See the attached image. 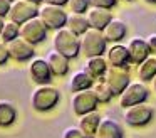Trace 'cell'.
Listing matches in <instances>:
<instances>
[{"instance_id": "obj_18", "label": "cell", "mask_w": 156, "mask_h": 138, "mask_svg": "<svg viewBox=\"0 0 156 138\" xmlns=\"http://www.w3.org/2000/svg\"><path fill=\"white\" fill-rule=\"evenodd\" d=\"M104 32V37L108 39V42H121L122 39L126 37V34H128V27H126V24L122 22V20L119 19H112L111 22L106 25V29L102 30Z\"/></svg>"}, {"instance_id": "obj_31", "label": "cell", "mask_w": 156, "mask_h": 138, "mask_svg": "<svg viewBox=\"0 0 156 138\" xmlns=\"http://www.w3.org/2000/svg\"><path fill=\"white\" fill-rule=\"evenodd\" d=\"M10 5H12L10 0H0V15L2 17L9 15V12H10Z\"/></svg>"}, {"instance_id": "obj_25", "label": "cell", "mask_w": 156, "mask_h": 138, "mask_svg": "<svg viewBox=\"0 0 156 138\" xmlns=\"http://www.w3.org/2000/svg\"><path fill=\"white\" fill-rule=\"evenodd\" d=\"M92 89H94V93H96V98H98V101L99 103H109V101L112 99V91H111V88L106 84V81L102 79H98V83L92 86Z\"/></svg>"}, {"instance_id": "obj_2", "label": "cell", "mask_w": 156, "mask_h": 138, "mask_svg": "<svg viewBox=\"0 0 156 138\" xmlns=\"http://www.w3.org/2000/svg\"><path fill=\"white\" fill-rule=\"evenodd\" d=\"M106 49H108V39L104 37L102 30L89 27L81 35V52L86 57L102 56L104 52H108Z\"/></svg>"}, {"instance_id": "obj_36", "label": "cell", "mask_w": 156, "mask_h": 138, "mask_svg": "<svg viewBox=\"0 0 156 138\" xmlns=\"http://www.w3.org/2000/svg\"><path fill=\"white\" fill-rule=\"evenodd\" d=\"M153 89H154V91H156V76H154V77H153Z\"/></svg>"}, {"instance_id": "obj_15", "label": "cell", "mask_w": 156, "mask_h": 138, "mask_svg": "<svg viewBox=\"0 0 156 138\" xmlns=\"http://www.w3.org/2000/svg\"><path fill=\"white\" fill-rule=\"evenodd\" d=\"M128 49H129V56H131V62L133 64H141L144 59H148L151 50H149L148 46V40L143 39V37H133L128 44Z\"/></svg>"}, {"instance_id": "obj_26", "label": "cell", "mask_w": 156, "mask_h": 138, "mask_svg": "<svg viewBox=\"0 0 156 138\" xmlns=\"http://www.w3.org/2000/svg\"><path fill=\"white\" fill-rule=\"evenodd\" d=\"M20 35V24L17 22H12V20H9V22H5L4 25V30H2V34H0V37H2V40H5V42H9V40L15 39V37Z\"/></svg>"}, {"instance_id": "obj_37", "label": "cell", "mask_w": 156, "mask_h": 138, "mask_svg": "<svg viewBox=\"0 0 156 138\" xmlns=\"http://www.w3.org/2000/svg\"><path fill=\"white\" fill-rule=\"evenodd\" d=\"M30 2H35V3H39V5H41V2H44V0H30Z\"/></svg>"}, {"instance_id": "obj_4", "label": "cell", "mask_w": 156, "mask_h": 138, "mask_svg": "<svg viewBox=\"0 0 156 138\" xmlns=\"http://www.w3.org/2000/svg\"><path fill=\"white\" fill-rule=\"evenodd\" d=\"M67 15L64 5H54V3H42L39 7V17L44 20V24L52 30H59L66 27L67 22Z\"/></svg>"}, {"instance_id": "obj_3", "label": "cell", "mask_w": 156, "mask_h": 138, "mask_svg": "<svg viewBox=\"0 0 156 138\" xmlns=\"http://www.w3.org/2000/svg\"><path fill=\"white\" fill-rule=\"evenodd\" d=\"M59 98H61V94H59V91L55 88L49 86V84H41L32 93L30 101H32V106H34L35 111L44 113V111H51L54 106H57Z\"/></svg>"}, {"instance_id": "obj_30", "label": "cell", "mask_w": 156, "mask_h": 138, "mask_svg": "<svg viewBox=\"0 0 156 138\" xmlns=\"http://www.w3.org/2000/svg\"><path fill=\"white\" fill-rule=\"evenodd\" d=\"M118 0H91L92 7H104V9H112L116 7Z\"/></svg>"}, {"instance_id": "obj_23", "label": "cell", "mask_w": 156, "mask_h": 138, "mask_svg": "<svg viewBox=\"0 0 156 138\" xmlns=\"http://www.w3.org/2000/svg\"><path fill=\"white\" fill-rule=\"evenodd\" d=\"M15 118H17V111L14 104L10 101H0V128L14 125Z\"/></svg>"}, {"instance_id": "obj_1", "label": "cell", "mask_w": 156, "mask_h": 138, "mask_svg": "<svg viewBox=\"0 0 156 138\" xmlns=\"http://www.w3.org/2000/svg\"><path fill=\"white\" fill-rule=\"evenodd\" d=\"M54 49L69 59H74L81 52V35L74 34L67 27H62L54 34Z\"/></svg>"}, {"instance_id": "obj_28", "label": "cell", "mask_w": 156, "mask_h": 138, "mask_svg": "<svg viewBox=\"0 0 156 138\" xmlns=\"http://www.w3.org/2000/svg\"><path fill=\"white\" fill-rule=\"evenodd\" d=\"M62 138H86V135L79 126H71L62 133Z\"/></svg>"}, {"instance_id": "obj_22", "label": "cell", "mask_w": 156, "mask_h": 138, "mask_svg": "<svg viewBox=\"0 0 156 138\" xmlns=\"http://www.w3.org/2000/svg\"><path fill=\"white\" fill-rule=\"evenodd\" d=\"M66 27H67L69 30H72L74 34H77V35H82V34H84L91 25H89V20H87V15H86V13L71 12L67 15Z\"/></svg>"}, {"instance_id": "obj_20", "label": "cell", "mask_w": 156, "mask_h": 138, "mask_svg": "<svg viewBox=\"0 0 156 138\" xmlns=\"http://www.w3.org/2000/svg\"><path fill=\"white\" fill-rule=\"evenodd\" d=\"M79 118H81V120H79V128L84 131L86 138H94L96 131H98V128H99V123H101V120H102V118L99 116V113L91 111V113H86Z\"/></svg>"}, {"instance_id": "obj_27", "label": "cell", "mask_w": 156, "mask_h": 138, "mask_svg": "<svg viewBox=\"0 0 156 138\" xmlns=\"http://www.w3.org/2000/svg\"><path fill=\"white\" fill-rule=\"evenodd\" d=\"M67 7L71 12L76 13H86L91 9V0H69Z\"/></svg>"}, {"instance_id": "obj_33", "label": "cell", "mask_w": 156, "mask_h": 138, "mask_svg": "<svg viewBox=\"0 0 156 138\" xmlns=\"http://www.w3.org/2000/svg\"><path fill=\"white\" fill-rule=\"evenodd\" d=\"M44 2H47V3H54V5H66V3L69 2V0H44Z\"/></svg>"}, {"instance_id": "obj_38", "label": "cell", "mask_w": 156, "mask_h": 138, "mask_svg": "<svg viewBox=\"0 0 156 138\" xmlns=\"http://www.w3.org/2000/svg\"><path fill=\"white\" fill-rule=\"evenodd\" d=\"M124 2H133V0H124Z\"/></svg>"}, {"instance_id": "obj_35", "label": "cell", "mask_w": 156, "mask_h": 138, "mask_svg": "<svg viewBox=\"0 0 156 138\" xmlns=\"http://www.w3.org/2000/svg\"><path fill=\"white\" fill-rule=\"evenodd\" d=\"M146 3H151V5H156V0H144Z\"/></svg>"}, {"instance_id": "obj_7", "label": "cell", "mask_w": 156, "mask_h": 138, "mask_svg": "<svg viewBox=\"0 0 156 138\" xmlns=\"http://www.w3.org/2000/svg\"><path fill=\"white\" fill-rule=\"evenodd\" d=\"M153 116H154V111L146 103H139V104H134V106H129L124 111V121L133 128L146 126L148 123H151Z\"/></svg>"}, {"instance_id": "obj_9", "label": "cell", "mask_w": 156, "mask_h": 138, "mask_svg": "<svg viewBox=\"0 0 156 138\" xmlns=\"http://www.w3.org/2000/svg\"><path fill=\"white\" fill-rule=\"evenodd\" d=\"M149 98V89L144 83H129V86L119 94V106L129 108L139 103H146Z\"/></svg>"}, {"instance_id": "obj_39", "label": "cell", "mask_w": 156, "mask_h": 138, "mask_svg": "<svg viewBox=\"0 0 156 138\" xmlns=\"http://www.w3.org/2000/svg\"><path fill=\"white\" fill-rule=\"evenodd\" d=\"M10 2H14V0H10Z\"/></svg>"}, {"instance_id": "obj_17", "label": "cell", "mask_w": 156, "mask_h": 138, "mask_svg": "<svg viewBox=\"0 0 156 138\" xmlns=\"http://www.w3.org/2000/svg\"><path fill=\"white\" fill-rule=\"evenodd\" d=\"M94 138H124V131L119 123L106 118V120H101Z\"/></svg>"}, {"instance_id": "obj_34", "label": "cell", "mask_w": 156, "mask_h": 138, "mask_svg": "<svg viewBox=\"0 0 156 138\" xmlns=\"http://www.w3.org/2000/svg\"><path fill=\"white\" fill-rule=\"evenodd\" d=\"M4 25H5V20H4V17L0 15V34H2V30H4Z\"/></svg>"}, {"instance_id": "obj_14", "label": "cell", "mask_w": 156, "mask_h": 138, "mask_svg": "<svg viewBox=\"0 0 156 138\" xmlns=\"http://www.w3.org/2000/svg\"><path fill=\"white\" fill-rule=\"evenodd\" d=\"M108 62L109 66H118V67H129L131 62V56H129L128 46L116 42L108 49Z\"/></svg>"}, {"instance_id": "obj_12", "label": "cell", "mask_w": 156, "mask_h": 138, "mask_svg": "<svg viewBox=\"0 0 156 138\" xmlns=\"http://www.w3.org/2000/svg\"><path fill=\"white\" fill-rule=\"evenodd\" d=\"M29 73L37 84H49L52 81V76H54L47 59H42V57H37V59L32 61L30 66H29Z\"/></svg>"}, {"instance_id": "obj_19", "label": "cell", "mask_w": 156, "mask_h": 138, "mask_svg": "<svg viewBox=\"0 0 156 138\" xmlns=\"http://www.w3.org/2000/svg\"><path fill=\"white\" fill-rule=\"evenodd\" d=\"M108 67H109V62H108V59H104L102 56L87 57V61H86V64H84V71L91 74L94 79H101V77H104Z\"/></svg>"}, {"instance_id": "obj_21", "label": "cell", "mask_w": 156, "mask_h": 138, "mask_svg": "<svg viewBox=\"0 0 156 138\" xmlns=\"http://www.w3.org/2000/svg\"><path fill=\"white\" fill-rule=\"evenodd\" d=\"M94 86V77L89 73H86L84 69L74 73V76L71 77V83H69V88H71L72 93H77V91H84V89H91Z\"/></svg>"}, {"instance_id": "obj_32", "label": "cell", "mask_w": 156, "mask_h": 138, "mask_svg": "<svg viewBox=\"0 0 156 138\" xmlns=\"http://www.w3.org/2000/svg\"><path fill=\"white\" fill-rule=\"evenodd\" d=\"M146 40H148V46H149V50H151V54H156V34L149 35Z\"/></svg>"}, {"instance_id": "obj_29", "label": "cell", "mask_w": 156, "mask_h": 138, "mask_svg": "<svg viewBox=\"0 0 156 138\" xmlns=\"http://www.w3.org/2000/svg\"><path fill=\"white\" fill-rule=\"evenodd\" d=\"M9 59H10V54H9L7 42L5 40H0V66H4Z\"/></svg>"}, {"instance_id": "obj_8", "label": "cell", "mask_w": 156, "mask_h": 138, "mask_svg": "<svg viewBox=\"0 0 156 138\" xmlns=\"http://www.w3.org/2000/svg\"><path fill=\"white\" fill-rule=\"evenodd\" d=\"M39 3L30 2V0H14L9 12V20L17 24H24L29 19H34L39 15Z\"/></svg>"}, {"instance_id": "obj_5", "label": "cell", "mask_w": 156, "mask_h": 138, "mask_svg": "<svg viewBox=\"0 0 156 138\" xmlns=\"http://www.w3.org/2000/svg\"><path fill=\"white\" fill-rule=\"evenodd\" d=\"M102 79L106 81L109 88H111L112 94L114 96H119L126 88L131 83V76H129V67H118V66H109L108 71H106L104 77Z\"/></svg>"}, {"instance_id": "obj_11", "label": "cell", "mask_w": 156, "mask_h": 138, "mask_svg": "<svg viewBox=\"0 0 156 138\" xmlns=\"http://www.w3.org/2000/svg\"><path fill=\"white\" fill-rule=\"evenodd\" d=\"M9 47V54H10V59L19 61V62H24V61L30 59L34 56L35 49H34V44L25 40L24 37H15V39L9 40L7 42Z\"/></svg>"}, {"instance_id": "obj_13", "label": "cell", "mask_w": 156, "mask_h": 138, "mask_svg": "<svg viewBox=\"0 0 156 138\" xmlns=\"http://www.w3.org/2000/svg\"><path fill=\"white\" fill-rule=\"evenodd\" d=\"M89 20V25L92 29H98V30H104L106 25L112 20V13L111 9H104V7H92L86 12Z\"/></svg>"}, {"instance_id": "obj_16", "label": "cell", "mask_w": 156, "mask_h": 138, "mask_svg": "<svg viewBox=\"0 0 156 138\" xmlns=\"http://www.w3.org/2000/svg\"><path fill=\"white\" fill-rule=\"evenodd\" d=\"M47 62L52 69V74L54 76H66L69 71V57H66L64 54H61L59 50L52 49L51 52L47 54Z\"/></svg>"}, {"instance_id": "obj_6", "label": "cell", "mask_w": 156, "mask_h": 138, "mask_svg": "<svg viewBox=\"0 0 156 138\" xmlns=\"http://www.w3.org/2000/svg\"><path fill=\"white\" fill-rule=\"evenodd\" d=\"M47 32L49 27L44 24V20L41 17H34V19H29L27 22L20 24V37H24L25 40L35 44H41L47 39Z\"/></svg>"}, {"instance_id": "obj_24", "label": "cell", "mask_w": 156, "mask_h": 138, "mask_svg": "<svg viewBox=\"0 0 156 138\" xmlns=\"http://www.w3.org/2000/svg\"><path fill=\"white\" fill-rule=\"evenodd\" d=\"M156 76V57L149 56L141 64H138V77L141 81H153Z\"/></svg>"}, {"instance_id": "obj_10", "label": "cell", "mask_w": 156, "mask_h": 138, "mask_svg": "<svg viewBox=\"0 0 156 138\" xmlns=\"http://www.w3.org/2000/svg\"><path fill=\"white\" fill-rule=\"evenodd\" d=\"M72 111H74L77 116H82L86 113H91V111H96L99 101L96 98L94 89H84V91H77L72 96Z\"/></svg>"}]
</instances>
